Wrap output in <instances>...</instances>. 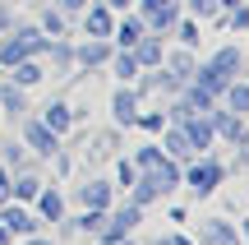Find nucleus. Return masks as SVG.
I'll use <instances>...</instances> for the list:
<instances>
[{
    "mask_svg": "<svg viewBox=\"0 0 249 245\" xmlns=\"http://www.w3.org/2000/svg\"><path fill=\"white\" fill-rule=\"evenodd\" d=\"M217 181H222V167H217V162H203V167H194V171H189V185H194L198 194H213Z\"/></svg>",
    "mask_w": 249,
    "mask_h": 245,
    "instance_id": "f257e3e1",
    "label": "nucleus"
},
{
    "mask_svg": "<svg viewBox=\"0 0 249 245\" xmlns=\"http://www.w3.org/2000/svg\"><path fill=\"white\" fill-rule=\"evenodd\" d=\"M70 120H74V111L65 107V102H51V107H46V116H42V125L51 130V134H65V130H70Z\"/></svg>",
    "mask_w": 249,
    "mask_h": 245,
    "instance_id": "f03ea898",
    "label": "nucleus"
},
{
    "mask_svg": "<svg viewBox=\"0 0 249 245\" xmlns=\"http://www.w3.org/2000/svg\"><path fill=\"white\" fill-rule=\"evenodd\" d=\"M0 227H5V231H23V236H28V231H37V222L28 218L23 208H5V213H0Z\"/></svg>",
    "mask_w": 249,
    "mask_h": 245,
    "instance_id": "7ed1b4c3",
    "label": "nucleus"
},
{
    "mask_svg": "<svg viewBox=\"0 0 249 245\" xmlns=\"http://www.w3.org/2000/svg\"><path fill=\"white\" fill-rule=\"evenodd\" d=\"M55 139H60V134H51L46 125H28V144H33L37 153H46V157H51V153H55Z\"/></svg>",
    "mask_w": 249,
    "mask_h": 245,
    "instance_id": "20e7f679",
    "label": "nucleus"
},
{
    "mask_svg": "<svg viewBox=\"0 0 249 245\" xmlns=\"http://www.w3.org/2000/svg\"><path fill=\"white\" fill-rule=\"evenodd\" d=\"M185 139H189V148H208V144H213V125H208V120H189Z\"/></svg>",
    "mask_w": 249,
    "mask_h": 245,
    "instance_id": "39448f33",
    "label": "nucleus"
},
{
    "mask_svg": "<svg viewBox=\"0 0 249 245\" xmlns=\"http://www.w3.org/2000/svg\"><path fill=\"white\" fill-rule=\"evenodd\" d=\"M134 60H139V65H157V60H161L157 37H139V51H134Z\"/></svg>",
    "mask_w": 249,
    "mask_h": 245,
    "instance_id": "423d86ee",
    "label": "nucleus"
},
{
    "mask_svg": "<svg viewBox=\"0 0 249 245\" xmlns=\"http://www.w3.org/2000/svg\"><path fill=\"white\" fill-rule=\"evenodd\" d=\"M88 33L92 37H111V14L107 9H88Z\"/></svg>",
    "mask_w": 249,
    "mask_h": 245,
    "instance_id": "0eeeda50",
    "label": "nucleus"
},
{
    "mask_svg": "<svg viewBox=\"0 0 249 245\" xmlns=\"http://www.w3.org/2000/svg\"><path fill=\"white\" fill-rule=\"evenodd\" d=\"M37 208H42V218L55 222V218H60V194H55V190H46V194L37 190Z\"/></svg>",
    "mask_w": 249,
    "mask_h": 245,
    "instance_id": "6e6552de",
    "label": "nucleus"
},
{
    "mask_svg": "<svg viewBox=\"0 0 249 245\" xmlns=\"http://www.w3.org/2000/svg\"><path fill=\"white\" fill-rule=\"evenodd\" d=\"M83 204H88V208H107L111 204V185H88V190H83Z\"/></svg>",
    "mask_w": 249,
    "mask_h": 245,
    "instance_id": "1a4fd4ad",
    "label": "nucleus"
},
{
    "mask_svg": "<svg viewBox=\"0 0 249 245\" xmlns=\"http://www.w3.org/2000/svg\"><path fill=\"white\" fill-rule=\"evenodd\" d=\"M14 79L28 88V83H37V79H42V65H37V60H18V65H14Z\"/></svg>",
    "mask_w": 249,
    "mask_h": 245,
    "instance_id": "9d476101",
    "label": "nucleus"
},
{
    "mask_svg": "<svg viewBox=\"0 0 249 245\" xmlns=\"http://www.w3.org/2000/svg\"><path fill=\"white\" fill-rule=\"evenodd\" d=\"M116 37H120L124 46H134V42H139V37H143V23H139V19H124V23L116 28Z\"/></svg>",
    "mask_w": 249,
    "mask_h": 245,
    "instance_id": "9b49d317",
    "label": "nucleus"
},
{
    "mask_svg": "<svg viewBox=\"0 0 249 245\" xmlns=\"http://www.w3.org/2000/svg\"><path fill=\"white\" fill-rule=\"evenodd\" d=\"M226 97L235 111H249V83H226Z\"/></svg>",
    "mask_w": 249,
    "mask_h": 245,
    "instance_id": "f8f14e48",
    "label": "nucleus"
},
{
    "mask_svg": "<svg viewBox=\"0 0 249 245\" xmlns=\"http://www.w3.org/2000/svg\"><path fill=\"white\" fill-rule=\"evenodd\" d=\"M0 60H5V65H18V60H28L23 42H18V37H14V42H5V46H0Z\"/></svg>",
    "mask_w": 249,
    "mask_h": 245,
    "instance_id": "ddd939ff",
    "label": "nucleus"
},
{
    "mask_svg": "<svg viewBox=\"0 0 249 245\" xmlns=\"http://www.w3.org/2000/svg\"><path fill=\"white\" fill-rule=\"evenodd\" d=\"M116 116L124 120V125H129V120H139V116H134V93H116Z\"/></svg>",
    "mask_w": 249,
    "mask_h": 245,
    "instance_id": "4468645a",
    "label": "nucleus"
},
{
    "mask_svg": "<svg viewBox=\"0 0 249 245\" xmlns=\"http://www.w3.org/2000/svg\"><path fill=\"white\" fill-rule=\"evenodd\" d=\"M213 65H217V70H226V74H231L235 65H240V51H235V46H226V51H217V56H213Z\"/></svg>",
    "mask_w": 249,
    "mask_h": 245,
    "instance_id": "2eb2a0df",
    "label": "nucleus"
},
{
    "mask_svg": "<svg viewBox=\"0 0 249 245\" xmlns=\"http://www.w3.org/2000/svg\"><path fill=\"white\" fill-rule=\"evenodd\" d=\"M79 60H83V65H97V60H107V46H102V42L83 46V51H79Z\"/></svg>",
    "mask_w": 249,
    "mask_h": 245,
    "instance_id": "dca6fc26",
    "label": "nucleus"
},
{
    "mask_svg": "<svg viewBox=\"0 0 249 245\" xmlns=\"http://www.w3.org/2000/svg\"><path fill=\"white\" fill-rule=\"evenodd\" d=\"M37 190H42V181H33V176L14 185V194H18V199H37Z\"/></svg>",
    "mask_w": 249,
    "mask_h": 245,
    "instance_id": "f3484780",
    "label": "nucleus"
},
{
    "mask_svg": "<svg viewBox=\"0 0 249 245\" xmlns=\"http://www.w3.org/2000/svg\"><path fill=\"white\" fill-rule=\"evenodd\" d=\"M180 42H185V46H198V23H194V19L180 23Z\"/></svg>",
    "mask_w": 249,
    "mask_h": 245,
    "instance_id": "a211bd4d",
    "label": "nucleus"
},
{
    "mask_svg": "<svg viewBox=\"0 0 249 245\" xmlns=\"http://www.w3.org/2000/svg\"><path fill=\"white\" fill-rule=\"evenodd\" d=\"M116 70H120V79H134V74H139V60H134V56H120Z\"/></svg>",
    "mask_w": 249,
    "mask_h": 245,
    "instance_id": "6ab92c4d",
    "label": "nucleus"
},
{
    "mask_svg": "<svg viewBox=\"0 0 249 245\" xmlns=\"http://www.w3.org/2000/svg\"><path fill=\"white\" fill-rule=\"evenodd\" d=\"M231 23H235V28H249V5H235V9H231Z\"/></svg>",
    "mask_w": 249,
    "mask_h": 245,
    "instance_id": "aec40b11",
    "label": "nucleus"
},
{
    "mask_svg": "<svg viewBox=\"0 0 249 245\" xmlns=\"http://www.w3.org/2000/svg\"><path fill=\"white\" fill-rule=\"evenodd\" d=\"M42 23H46V33H60V28H65V19H60V14H46Z\"/></svg>",
    "mask_w": 249,
    "mask_h": 245,
    "instance_id": "412c9836",
    "label": "nucleus"
},
{
    "mask_svg": "<svg viewBox=\"0 0 249 245\" xmlns=\"http://www.w3.org/2000/svg\"><path fill=\"white\" fill-rule=\"evenodd\" d=\"M166 5H176V0H143V9H148V14H152V9H166Z\"/></svg>",
    "mask_w": 249,
    "mask_h": 245,
    "instance_id": "4be33fe9",
    "label": "nucleus"
},
{
    "mask_svg": "<svg viewBox=\"0 0 249 245\" xmlns=\"http://www.w3.org/2000/svg\"><path fill=\"white\" fill-rule=\"evenodd\" d=\"M9 194V176H5V167H0V199Z\"/></svg>",
    "mask_w": 249,
    "mask_h": 245,
    "instance_id": "5701e85b",
    "label": "nucleus"
},
{
    "mask_svg": "<svg viewBox=\"0 0 249 245\" xmlns=\"http://www.w3.org/2000/svg\"><path fill=\"white\" fill-rule=\"evenodd\" d=\"M60 5H65V9H83L88 0H60Z\"/></svg>",
    "mask_w": 249,
    "mask_h": 245,
    "instance_id": "b1692460",
    "label": "nucleus"
},
{
    "mask_svg": "<svg viewBox=\"0 0 249 245\" xmlns=\"http://www.w3.org/2000/svg\"><path fill=\"white\" fill-rule=\"evenodd\" d=\"M166 245H194V241H185V236H176V241H166Z\"/></svg>",
    "mask_w": 249,
    "mask_h": 245,
    "instance_id": "393cba45",
    "label": "nucleus"
},
{
    "mask_svg": "<svg viewBox=\"0 0 249 245\" xmlns=\"http://www.w3.org/2000/svg\"><path fill=\"white\" fill-rule=\"evenodd\" d=\"M111 5H116V9H124V5H129V0H111Z\"/></svg>",
    "mask_w": 249,
    "mask_h": 245,
    "instance_id": "a878e982",
    "label": "nucleus"
},
{
    "mask_svg": "<svg viewBox=\"0 0 249 245\" xmlns=\"http://www.w3.org/2000/svg\"><path fill=\"white\" fill-rule=\"evenodd\" d=\"M28 245H51V241H28Z\"/></svg>",
    "mask_w": 249,
    "mask_h": 245,
    "instance_id": "bb28decb",
    "label": "nucleus"
},
{
    "mask_svg": "<svg viewBox=\"0 0 249 245\" xmlns=\"http://www.w3.org/2000/svg\"><path fill=\"white\" fill-rule=\"evenodd\" d=\"M245 241H249V222H245Z\"/></svg>",
    "mask_w": 249,
    "mask_h": 245,
    "instance_id": "cd10ccee",
    "label": "nucleus"
}]
</instances>
